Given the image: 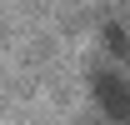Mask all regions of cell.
<instances>
[{
    "mask_svg": "<svg viewBox=\"0 0 130 125\" xmlns=\"http://www.w3.org/2000/svg\"><path fill=\"white\" fill-rule=\"evenodd\" d=\"M90 95H95V105L105 110V120L130 125V80L120 75V70H105V65H100L95 75H90Z\"/></svg>",
    "mask_w": 130,
    "mask_h": 125,
    "instance_id": "obj_1",
    "label": "cell"
},
{
    "mask_svg": "<svg viewBox=\"0 0 130 125\" xmlns=\"http://www.w3.org/2000/svg\"><path fill=\"white\" fill-rule=\"evenodd\" d=\"M100 45L110 50L115 60H125V55H130V35H125V25H120V20H105V25H100Z\"/></svg>",
    "mask_w": 130,
    "mask_h": 125,
    "instance_id": "obj_2",
    "label": "cell"
}]
</instances>
